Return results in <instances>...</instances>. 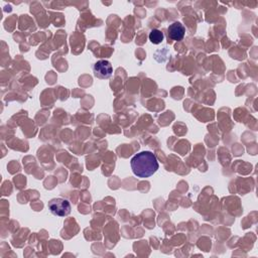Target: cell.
<instances>
[{"mask_svg":"<svg viewBox=\"0 0 258 258\" xmlns=\"http://www.w3.org/2000/svg\"><path fill=\"white\" fill-rule=\"evenodd\" d=\"M133 174L140 179H147L158 170V161L151 151H141L135 154L130 161Z\"/></svg>","mask_w":258,"mask_h":258,"instance_id":"6da1fadb","label":"cell"},{"mask_svg":"<svg viewBox=\"0 0 258 258\" xmlns=\"http://www.w3.org/2000/svg\"><path fill=\"white\" fill-rule=\"evenodd\" d=\"M48 207L52 214L58 217L68 216L71 213V204L67 199L55 198L48 203Z\"/></svg>","mask_w":258,"mask_h":258,"instance_id":"7a4b0ae2","label":"cell"},{"mask_svg":"<svg viewBox=\"0 0 258 258\" xmlns=\"http://www.w3.org/2000/svg\"><path fill=\"white\" fill-rule=\"evenodd\" d=\"M93 71L97 78L108 79L112 76L113 68H112V64L110 62L105 61V60H100L94 64Z\"/></svg>","mask_w":258,"mask_h":258,"instance_id":"3957f363","label":"cell"},{"mask_svg":"<svg viewBox=\"0 0 258 258\" xmlns=\"http://www.w3.org/2000/svg\"><path fill=\"white\" fill-rule=\"evenodd\" d=\"M185 35H186V28L185 26L177 21V22H174L172 23L169 27H168V36H169V39L173 40V41H176V42H180L182 41L184 38H185Z\"/></svg>","mask_w":258,"mask_h":258,"instance_id":"277c9868","label":"cell"},{"mask_svg":"<svg viewBox=\"0 0 258 258\" xmlns=\"http://www.w3.org/2000/svg\"><path fill=\"white\" fill-rule=\"evenodd\" d=\"M164 39H165L164 32H161L159 29H152L149 32V41L154 45L160 44L164 41Z\"/></svg>","mask_w":258,"mask_h":258,"instance_id":"5b68a950","label":"cell"}]
</instances>
